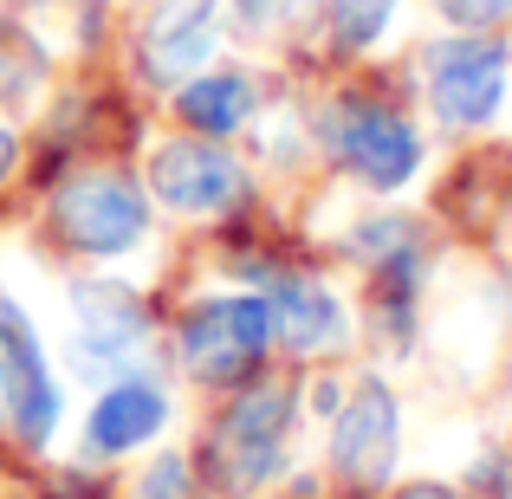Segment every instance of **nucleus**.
<instances>
[{
    "label": "nucleus",
    "instance_id": "423d86ee",
    "mask_svg": "<svg viewBox=\"0 0 512 499\" xmlns=\"http://www.w3.org/2000/svg\"><path fill=\"white\" fill-rule=\"evenodd\" d=\"M0 370H7L0 402H7L13 435H20L26 448H46L52 428H59V383H52L46 350H39V337H33V325H26V312L7 299V292H0Z\"/></svg>",
    "mask_w": 512,
    "mask_h": 499
},
{
    "label": "nucleus",
    "instance_id": "20e7f679",
    "mask_svg": "<svg viewBox=\"0 0 512 499\" xmlns=\"http://www.w3.org/2000/svg\"><path fill=\"white\" fill-rule=\"evenodd\" d=\"M506 39L487 33H454L441 46H428V104L448 130H480L500 117L506 104Z\"/></svg>",
    "mask_w": 512,
    "mask_h": 499
},
{
    "label": "nucleus",
    "instance_id": "5701e85b",
    "mask_svg": "<svg viewBox=\"0 0 512 499\" xmlns=\"http://www.w3.org/2000/svg\"><path fill=\"white\" fill-rule=\"evenodd\" d=\"M7 7H26V0H7Z\"/></svg>",
    "mask_w": 512,
    "mask_h": 499
},
{
    "label": "nucleus",
    "instance_id": "4be33fe9",
    "mask_svg": "<svg viewBox=\"0 0 512 499\" xmlns=\"http://www.w3.org/2000/svg\"><path fill=\"white\" fill-rule=\"evenodd\" d=\"M0 389H7V370H0Z\"/></svg>",
    "mask_w": 512,
    "mask_h": 499
},
{
    "label": "nucleus",
    "instance_id": "7ed1b4c3",
    "mask_svg": "<svg viewBox=\"0 0 512 499\" xmlns=\"http://www.w3.org/2000/svg\"><path fill=\"white\" fill-rule=\"evenodd\" d=\"M325 143L331 156L357 175V182L370 188H402L415 169H422V137H415V124L402 111H389V104H370V98H338L325 111Z\"/></svg>",
    "mask_w": 512,
    "mask_h": 499
},
{
    "label": "nucleus",
    "instance_id": "1a4fd4ad",
    "mask_svg": "<svg viewBox=\"0 0 512 499\" xmlns=\"http://www.w3.org/2000/svg\"><path fill=\"white\" fill-rule=\"evenodd\" d=\"M72 312H78V370H124L130 350L150 331V312L130 286H111V279H78L72 286Z\"/></svg>",
    "mask_w": 512,
    "mask_h": 499
},
{
    "label": "nucleus",
    "instance_id": "f03ea898",
    "mask_svg": "<svg viewBox=\"0 0 512 499\" xmlns=\"http://www.w3.org/2000/svg\"><path fill=\"white\" fill-rule=\"evenodd\" d=\"M52 227H59L65 247L91 253V260H117L150 234V201L130 175L117 169H91L52 195Z\"/></svg>",
    "mask_w": 512,
    "mask_h": 499
},
{
    "label": "nucleus",
    "instance_id": "412c9836",
    "mask_svg": "<svg viewBox=\"0 0 512 499\" xmlns=\"http://www.w3.org/2000/svg\"><path fill=\"white\" fill-rule=\"evenodd\" d=\"M396 499H461V493H448V487H402Z\"/></svg>",
    "mask_w": 512,
    "mask_h": 499
},
{
    "label": "nucleus",
    "instance_id": "0eeeda50",
    "mask_svg": "<svg viewBox=\"0 0 512 499\" xmlns=\"http://www.w3.org/2000/svg\"><path fill=\"white\" fill-rule=\"evenodd\" d=\"M286 428H292V389L260 383L221 415V467L240 493L266 487L286 461Z\"/></svg>",
    "mask_w": 512,
    "mask_h": 499
},
{
    "label": "nucleus",
    "instance_id": "dca6fc26",
    "mask_svg": "<svg viewBox=\"0 0 512 499\" xmlns=\"http://www.w3.org/2000/svg\"><path fill=\"white\" fill-rule=\"evenodd\" d=\"M182 493H188V461H182V454H163V461L143 467L137 499H182Z\"/></svg>",
    "mask_w": 512,
    "mask_h": 499
},
{
    "label": "nucleus",
    "instance_id": "ddd939ff",
    "mask_svg": "<svg viewBox=\"0 0 512 499\" xmlns=\"http://www.w3.org/2000/svg\"><path fill=\"white\" fill-rule=\"evenodd\" d=\"M253 104H260V91H253L247 72H195L182 91H175L182 124H195L201 137H234V130L253 117Z\"/></svg>",
    "mask_w": 512,
    "mask_h": 499
},
{
    "label": "nucleus",
    "instance_id": "9b49d317",
    "mask_svg": "<svg viewBox=\"0 0 512 499\" xmlns=\"http://www.w3.org/2000/svg\"><path fill=\"white\" fill-rule=\"evenodd\" d=\"M163 422H169V396L156 383H143V376H124V383H111L98 396L91 428H85V448L91 454H130L150 435H163Z\"/></svg>",
    "mask_w": 512,
    "mask_h": 499
},
{
    "label": "nucleus",
    "instance_id": "b1692460",
    "mask_svg": "<svg viewBox=\"0 0 512 499\" xmlns=\"http://www.w3.org/2000/svg\"><path fill=\"white\" fill-rule=\"evenodd\" d=\"M85 7H98V0H85Z\"/></svg>",
    "mask_w": 512,
    "mask_h": 499
},
{
    "label": "nucleus",
    "instance_id": "2eb2a0df",
    "mask_svg": "<svg viewBox=\"0 0 512 499\" xmlns=\"http://www.w3.org/2000/svg\"><path fill=\"white\" fill-rule=\"evenodd\" d=\"M39 78V52L20 33H0V98H26Z\"/></svg>",
    "mask_w": 512,
    "mask_h": 499
},
{
    "label": "nucleus",
    "instance_id": "f8f14e48",
    "mask_svg": "<svg viewBox=\"0 0 512 499\" xmlns=\"http://www.w3.org/2000/svg\"><path fill=\"white\" fill-rule=\"evenodd\" d=\"M266 299H273V318H279V344L292 350H338L344 344V305L331 299V286L305 273H273L266 279Z\"/></svg>",
    "mask_w": 512,
    "mask_h": 499
},
{
    "label": "nucleus",
    "instance_id": "6e6552de",
    "mask_svg": "<svg viewBox=\"0 0 512 499\" xmlns=\"http://www.w3.org/2000/svg\"><path fill=\"white\" fill-rule=\"evenodd\" d=\"M396 448H402V415L389 383H363L357 396L338 409V428H331V467L350 480V487H383L396 474Z\"/></svg>",
    "mask_w": 512,
    "mask_h": 499
},
{
    "label": "nucleus",
    "instance_id": "f257e3e1",
    "mask_svg": "<svg viewBox=\"0 0 512 499\" xmlns=\"http://www.w3.org/2000/svg\"><path fill=\"white\" fill-rule=\"evenodd\" d=\"M279 344V318L266 292H234V299H201L182 318V363L201 383H240L266 350Z\"/></svg>",
    "mask_w": 512,
    "mask_h": 499
},
{
    "label": "nucleus",
    "instance_id": "aec40b11",
    "mask_svg": "<svg viewBox=\"0 0 512 499\" xmlns=\"http://www.w3.org/2000/svg\"><path fill=\"white\" fill-rule=\"evenodd\" d=\"M312 409H325V415H338V383H318V389H312Z\"/></svg>",
    "mask_w": 512,
    "mask_h": 499
},
{
    "label": "nucleus",
    "instance_id": "4468645a",
    "mask_svg": "<svg viewBox=\"0 0 512 499\" xmlns=\"http://www.w3.org/2000/svg\"><path fill=\"white\" fill-rule=\"evenodd\" d=\"M389 13H396V0H331V33H338V46L363 52L383 39Z\"/></svg>",
    "mask_w": 512,
    "mask_h": 499
},
{
    "label": "nucleus",
    "instance_id": "a211bd4d",
    "mask_svg": "<svg viewBox=\"0 0 512 499\" xmlns=\"http://www.w3.org/2000/svg\"><path fill=\"white\" fill-rule=\"evenodd\" d=\"M292 7L299 0H240V26L247 33H273L279 20H292Z\"/></svg>",
    "mask_w": 512,
    "mask_h": 499
},
{
    "label": "nucleus",
    "instance_id": "9d476101",
    "mask_svg": "<svg viewBox=\"0 0 512 499\" xmlns=\"http://www.w3.org/2000/svg\"><path fill=\"white\" fill-rule=\"evenodd\" d=\"M214 39H221V0H163L143 26V78L150 85H175V78L201 72L214 59Z\"/></svg>",
    "mask_w": 512,
    "mask_h": 499
},
{
    "label": "nucleus",
    "instance_id": "39448f33",
    "mask_svg": "<svg viewBox=\"0 0 512 499\" xmlns=\"http://www.w3.org/2000/svg\"><path fill=\"white\" fill-rule=\"evenodd\" d=\"M150 195L175 214H227L247 201V169L221 150V137H182L150 156Z\"/></svg>",
    "mask_w": 512,
    "mask_h": 499
},
{
    "label": "nucleus",
    "instance_id": "f3484780",
    "mask_svg": "<svg viewBox=\"0 0 512 499\" xmlns=\"http://www.w3.org/2000/svg\"><path fill=\"white\" fill-rule=\"evenodd\" d=\"M441 13H448L454 26H493V20H512V0H441Z\"/></svg>",
    "mask_w": 512,
    "mask_h": 499
},
{
    "label": "nucleus",
    "instance_id": "6ab92c4d",
    "mask_svg": "<svg viewBox=\"0 0 512 499\" xmlns=\"http://www.w3.org/2000/svg\"><path fill=\"white\" fill-rule=\"evenodd\" d=\"M13 156H20V143H13V130L0 124V182H7V169H13Z\"/></svg>",
    "mask_w": 512,
    "mask_h": 499
}]
</instances>
